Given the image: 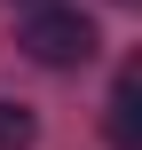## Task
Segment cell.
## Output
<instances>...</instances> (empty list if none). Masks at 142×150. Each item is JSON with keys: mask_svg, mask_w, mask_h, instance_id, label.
Returning a JSON list of instances; mask_svg holds the SVG:
<instances>
[{"mask_svg": "<svg viewBox=\"0 0 142 150\" xmlns=\"http://www.w3.org/2000/svg\"><path fill=\"white\" fill-rule=\"evenodd\" d=\"M24 55L47 63V71H71V63L95 55V24H87L79 8H32V16H24Z\"/></svg>", "mask_w": 142, "mask_h": 150, "instance_id": "1", "label": "cell"}, {"mask_svg": "<svg viewBox=\"0 0 142 150\" xmlns=\"http://www.w3.org/2000/svg\"><path fill=\"white\" fill-rule=\"evenodd\" d=\"M111 142L142 150V134H134V71H119V87H111Z\"/></svg>", "mask_w": 142, "mask_h": 150, "instance_id": "2", "label": "cell"}, {"mask_svg": "<svg viewBox=\"0 0 142 150\" xmlns=\"http://www.w3.org/2000/svg\"><path fill=\"white\" fill-rule=\"evenodd\" d=\"M32 142H40V119L24 103H0V150H32Z\"/></svg>", "mask_w": 142, "mask_h": 150, "instance_id": "3", "label": "cell"}]
</instances>
